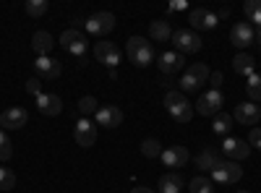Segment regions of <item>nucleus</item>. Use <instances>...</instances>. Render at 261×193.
Listing matches in <instances>:
<instances>
[{
    "instance_id": "1",
    "label": "nucleus",
    "mask_w": 261,
    "mask_h": 193,
    "mask_svg": "<svg viewBox=\"0 0 261 193\" xmlns=\"http://www.w3.org/2000/svg\"><path fill=\"white\" fill-rule=\"evenodd\" d=\"M125 52L130 58L136 68H146L151 60H154V47H151V42L144 39V37H130L125 42Z\"/></svg>"
},
{
    "instance_id": "2",
    "label": "nucleus",
    "mask_w": 261,
    "mask_h": 193,
    "mask_svg": "<svg viewBox=\"0 0 261 193\" xmlns=\"http://www.w3.org/2000/svg\"><path fill=\"white\" fill-rule=\"evenodd\" d=\"M165 110L172 115V120H178V123H188L193 118V104L186 99L183 92H167L165 94Z\"/></svg>"
},
{
    "instance_id": "3",
    "label": "nucleus",
    "mask_w": 261,
    "mask_h": 193,
    "mask_svg": "<svg viewBox=\"0 0 261 193\" xmlns=\"http://www.w3.org/2000/svg\"><path fill=\"white\" fill-rule=\"evenodd\" d=\"M209 76H212V71L204 66V63H193V66L186 68V73L180 78V89L183 92H196L199 87H204V84L209 81Z\"/></svg>"
},
{
    "instance_id": "4",
    "label": "nucleus",
    "mask_w": 261,
    "mask_h": 193,
    "mask_svg": "<svg viewBox=\"0 0 261 193\" xmlns=\"http://www.w3.org/2000/svg\"><path fill=\"white\" fill-rule=\"evenodd\" d=\"M243 178V167L238 162H230V159H222L212 170V183H222V185H230V183H238Z\"/></svg>"
},
{
    "instance_id": "5",
    "label": "nucleus",
    "mask_w": 261,
    "mask_h": 193,
    "mask_svg": "<svg viewBox=\"0 0 261 193\" xmlns=\"http://www.w3.org/2000/svg\"><path fill=\"white\" fill-rule=\"evenodd\" d=\"M84 24H86V32L89 34L105 37V34H110L115 29V16L110 11H97V13H92L89 18H86Z\"/></svg>"
},
{
    "instance_id": "6",
    "label": "nucleus",
    "mask_w": 261,
    "mask_h": 193,
    "mask_svg": "<svg viewBox=\"0 0 261 193\" xmlns=\"http://www.w3.org/2000/svg\"><path fill=\"white\" fill-rule=\"evenodd\" d=\"M222 104H225V97L220 89H212L206 94L199 97V102H196V113L204 115V118H214L217 113H222Z\"/></svg>"
},
{
    "instance_id": "7",
    "label": "nucleus",
    "mask_w": 261,
    "mask_h": 193,
    "mask_svg": "<svg viewBox=\"0 0 261 193\" xmlns=\"http://www.w3.org/2000/svg\"><path fill=\"white\" fill-rule=\"evenodd\" d=\"M60 45H63L65 52H71V55H84L86 47H89V39H86V34L79 32V29H65L60 34Z\"/></svg>"
},
{
    "instance_id": "8",
    "label": "nucleus",
    "mask_w": 261,
    "mask_h": 193,
    "mask_svg": "<svg viewBox=\"0 0 261 193\" xmlns=\"http://www.w3.org/2000/svg\"><path fill=\"white\" fill-rule=\"evenodd\" d=\"M172 45H175V50L180 55L199 52L201 50V39H199V34H196L193 29H178V32H172Z\"/></svg>"
},
{
    "instance_id": "9",
    "label": "nucleus",
    "mask_w": 261,
    "mask_h": 193,
    "mask_svg": "<svg viewBox=\"0 0 261 193\" xmlns=\"http://www.w3.org/2000/svg\"><path fill=\"white\" fill-rule=\"evenodd\" d=\"M220 152H222L230 162H241V159H248V157H251V146H248V141H243V139H225L222 146H220Z\"/></svg>"
},
{
    "instance_id": "10",
    "label": "nucleus",
    "mask_w": 261,
    "mask_h": 193,
    "mask_svg": "<svg viewBox=\"0 0 261 193\" xmlns=\"http://www.w3.org/2000/svg\"><path fill=\"white\" fill-rule=\"evenodd\" d=\"M94 58L102 63V66L115 71V66L120 63V47L115 45V42H97L94 45Z\"/></svg>"
},
{
    "instance_id": "11",
    "label": "nucleus",
    "mask_w": 261,
    "mask_h": 193,
    "mask_svg": "<svg viewBox=\"0 0 261 193\" xmlns=\"http://www.w3.org/2000/svg\"><path fill=\"white\" fill-rule=\"evenodd\" d=\"M230 39H232L235 47L246 50V47H251L253 42H256V29L248 24V21H238V24L230 29Z\"/></svg>"
},
{
    "instance_id": "12",
    "label": "nucleus",
    "mask_w": 261,
    "mask_h": 193,
    "mask_svg": "<svg viewBox=\"0 0 261 193\" xmlns=\"http://www.w3.org/2000/svg\"><path fill=\"white\" fill-rule=\"evenodd\" d=\"M73 139H76V144L84 146V149L94 146V141H97V123H92L89 118L79 120V123L73 125Z\"/></svg>"
},
{
    "instance_id": "13",
    "label": "nucleus",
    "mask_w": 261,
    "mask_h": 193,
    "mask_svg": "<svg viewBox=\"0 0 261 193\" xmlns=\"http://www.w3.org/2000/svg\"><path fill=\"white\" fill-rule=\"evenodd\" d=\"M29 120V113L24 110V107H8V110H3V115H0V125L6 128V131H18V128H24Z\"/></svg>"
},
{
    "instance_id": "14",
    "label": "nucleus",
    "mask_w": 261,
    "mask_h": 193,
    "mask_svg": "<svg viewBox=\"0 0 261 193\" xmlns=\"http://www.w3.org/2000/svg\"><path fill=\"white\" fill-rule=\"evenodd\" d=\"M188 21H191V26L193 29H201V32H209V29H214L217 26V13H212L209 8H193L191 13H188Z\"/></svg>"
},
{
    "instance_id": "15",
    "label": "nucleus",
    "mask_w": 261,
    "mask_h": 193,
    "mask_svg": "<svg viewBox=\"0 0 261 193\" xmlns=\"http://www.w3.org/2000/svg\"><path fill=\"white\" fill-rule=\"evenodd\" d=\"M232 120H238L241 125H256V123L261 120V107H258L256 102H243V104H238Z\"/></svg>"
},
{
    "instance_id": "16",
    "label": "nucleus",
    "mask_w": 261,
    "mask_h": 193,
    "mask_svg": "<svg viewBox=\"0 0 261 193\" xmlns=\"http://www.w3.org/2000/svg\"><path fill=\"white\" fill-rule=\"evenodd\" d=\"M157 66H160L162 76H175V73H180L186 68V58L180 52H165Z\"/></svg>"
},
{
    "instance_id": "17",
    "label": "nucleus",
    "mask_w": 261,
    "mask_h": 193,
    "mask_svg": "<svg viewBox=\"0 0 261 193\" xmlns=\"http://www.w3.org/2000/svg\"><path fill=\"white\" fill-rule=\"evenodd\" d=\"M94 115H97V125H102V128H118V125L123 123V113L118 110L115 104H105V107H99Z\"/></svg>"
},
{
    "instance_id": "18",
    "label": "nucleus",
    "mask_w": 261,
    "mask_h": 193,
    "mask_svg": "<svg viewBox=\"0 0 261 193\" xmlns=\"http://www.w3.org/2000/svg\"><path fill=\"white\" fill-rule=\"evenodd\" d=\"M37 107H39L42 115L55 118V115L63 113V99H60L58 94H45V92H42V94L37 97Z\"/></svg>"
},
{
    "instance_id": "19",
    "label": "nucleus",
    "mask_w": 261,
    "mask_h": 193,
    "mask_svg": "<svg viewBox=\"0 0 261 193\" xmlns=\"http://www.w3.org/2000/svg\"><path fill=\"white\" fill-rule=\"evenodd\" d=\"M188 159H191V154H188L186 146H167L165 152H162L165 167H183Z\"/></svg>"
},
{
    "instance_id": "20",
    "label": "nucleus",
    "mask_w": 261,
    "mask_h": 193,
    "mask_svg": "<svg viewBox=\"0 0 261 193\" xmlns=\"http://www.w3.org/2000/svg\"><path fill=\"white\" fill-rule=\"evenodd\" d=\"M34 71H37V76H42V78H58L60 76V71H63V66L55 60V58H37V63H34Z\"/></svg>"
},
{
    "instance_id": "21",
    "label": "nucleus",
    "mask_w": 261,
    "mask_h": 193,
    "mask_svg": "<svg viewBox=\"0 0 261 193\" xmlns=\"http://www.w3.org/2000/svg\"><path fill=\"white\" fill-rule=\"evenodd\" d=\"M53 45H55V39L50 37V32H45V29L34 32V37H32V50H34L39 58H47L50 50H53Z\"/></svg>"
},
{
    "instance_id": "22",
    "label": "nucleus",
    "mask_w": 261,
    "mask_h": 193,
    "mask_svg": "<svg viewBox=\"0 0 261 193\" xmlns=\"http://www.w3.org/2000/svg\"><path fill=\"white\" fill-rule=\"evenodd\" d=\"M220 162H222V157H220V152H217L214 146H206V149H201V152L196 154V167H201V170H214Z\"/></svg>"
},
{
    "instance_id": "23",
    "label": "nucleus",
    "mask_w": 261,
    "mask_h": 193,
    "mask_svg": "<svg viewBox=\"0 0 261 193\" xmlns=\"http://www.w3.org/2000/svg\"><path fill=\"white\" fill-rule=\"evenodd\" d=\"M149 34H151V39H154V42H167V39H172L170 21H165V18L151 21V24H149Z\"/></svg>"
},
{
    "instance_id": "24",
    "label": "nucleus",
    "mask_w": 261,
    "mask_h": 193,
    "mask_svg": "<svg viewBox=\"0 0 261 193\" xmlns=\"http://www.w3.org/2000/svg\"><path fill=\"white\" fill-rule=\"evenodd\" d=\"M186 185V180L178 173H165L160 178V193H180Z\"/></svg>"
},
{
    "instance_id": "25",
    "label": "nucleus",
    "mask_w": 261,
    "mask_h": 193,
    "mask_svg": "<svg viewBox=\"0 0 261 193\" xmlns=\"http://www.w3.org/2000/svg\"><path fill=\"white\" fill-rule=\"evenodd\" d=\"M253 66H256V60H253V55H248V52L235 55V60H232V71H235L238 76H246V78L253 73Z\"/></svg>"
},
{
    "instance_id": "26",
    "label": "nucleus",
    "mask_w": 261,
    "mask_h": 193,
    "mask_svg": "<svg viewBox=\"0 0 261 193\" xmlns=\"http://www.w3.org/2000/svg\"><path fill=\"white\" fill-rule=\"evenodd\" d=\"M232 115H227V113H217L214 118H212V131L217 133V136H227L230 131H232Z\"/></svg>"
},
{
    "instance_id": "27",
    "label": "nucleus",
    "mask_w": 261,
    "mask_h": 193,
    "mask_svg": "<svg viewBox=\"0 0 261 193\" xmlns=\"http://www.w3.org/2000/svg\"><path fill=\"white\" fill-rule=\"evenodd\" d=\"M243 13H246V18H248L251 26H253V24H256V29L261 26V0H246Z\"/></svg>"
},
{
    "instance_id": "28",
    "label": "nucleus",
    "mask_w": 261,
    "mask_h": 193,
    "mask_svg": "<svg viewBox=\"0 0 261 193\" xmlns=\"http://www.w3.org/2000/svg\"><path fill=\"white\" fill-rule=\"evenodd\" d=\"M162 144L157 141V139H144L141 141V154L146 157V159H157V157H162Z\"/></svg>"
},
{
    "instance_id": "29",
    "label": "nucleus",
    "mask_w": 261,
    "mask_h": 193,
    "mask_svg": "<svg viewBox=\"0 0 261 193\" xmlns=\"http://www.w3.org/2000/svg\"><path fill=\"white\" fill-rule=\"evenodd\" d=\"M246 94H248V99L251 102H261V76H256V73H251L248 76V84H246Z\"/></svg>"
},
{
    "instance_id": "30",
    "label": "nucleus",
    "mask_w": 261,
    "mask_h": 193,
    "mask_svg": "<svg viewBox=\"0 0 261 193\" xmlns=\"http://www.w3.org/2000/svg\"><path fill=\"white\" fill-rule=\"evenodd\" d=\"M188 190H191V193H214V183H212L209 178L199 175V178H193V180L188 183Z\"/></svg>"
},
{
    "instance_id": "31",
    "label": "nucleus",
    "mask_w": 261,
    "mask_h": 193,
    "mask_svg": "<svg viewBox=\"0 0 261 193\" xmlns=\"http://www.w3.org/2000/svg\"><path fill=\"white\" fill-rule=\"evenodd\" d=\"M47 0H27V13L32 16V18H42L47 13Z\"/></svg>"
},
{
    "instance_id": "32",
    "label": "nucleus",
    "mask_w": 261,
    "mask_h": 193,
    "mask_svg": "<svg viewBox=\"0 0 261 193\" xmlns=\"http://www.w3.org/2000/svg\"><path fill=\"white\" fill-rule=\"evenodd\" d=\"M11 157H13V144L8 141L3 128H0V162H8Z\"/></svg>"
},
{
    "instance_id": "33",
    "label": "nucleus",
    "mask_w": 261,
    "mask_h": 193,
    "mask_svg": "<svg viewBox=\"0 0 261 193\" xmlns=\"http://www.w3.org/2000/svg\"><path fill=\"white\" fill-rule=\"evenodd\" d=\"M11 188H16V175H13V170L0 167V190H11Z\"/></svg>"
},
{
    "instance_id": "34",
    "label": "nucleus",
    "mask_w": 261,
    "mask_h": 193,
    "mask_svg": "<svg viewBox=\"0 0 261 193\" xmlns=\"http://www.w3.org/2000/svg\"><path fill=\"white\" fill-rule=\"evenodd\" d=\"M99 107H97V99L94 97H81L79 99V113L81 115H92V113H97Z\"/></svg>"
},
{
    "instance_id": "35",
    "label": "nucleus",
    "mask_w": 261,
    "mask_h": 193,
    "mask_svg": "<svg viewBox=\"0 0 261 193\" xmlns=\"http://www.w3.org/2000/svg\"><path fill=\"white\" fill-rule=\"evenodd\" d=\"M27 92H29L32 97H39V94H42V84H39V78H29V81H27Z\"/></svg>"
},
{
    "instance_id": "36",
    "label": "nucleus",
    "mask_w": 261,
    "mask_h": 193,
    "mask_svg": "<svg viewBox=\"0 0 261 193\" xmlns=\"http://www.w3.org/2000/svg\"><path fill=\"white\" fill-rule=\"evenodd\" d=\"M248 146L261 149V128H251V133H248Z\"/></svg>"
},
{
    "instance_id": "37",
    "label": "nucleus",
    "mask_w": 261,
    "mask_h": 193,
    "mask_svg": "<svg viewBox=\"0 0 261 193\" xmlns=\"http://www.w3.org/2000/svg\"><path fill=\"white\" fill-rule=\"evenodd\" d=\"M209 81H212V89H220V84H222V73H220V71H214V73L209 76Z\"/></svg>"
},
{
    "instance_id": "38",
    "label": "nucleus",
    "mask_w": 261,
    "mask_h": 193,
    "mask_svg": "<svg viewBox=\"0 0 261 193\" xmlns=\"http://www.w3.org/2000/svg\"><path fill=\"white\" fill-rule=\"evenodd\" d=\"M130 193H154V190H151V188H146V185H136V188L130 190Z\"/></svg>"
},
{
    "instance_id": "39",
    "label": "nucleus",
    "mask_w": 261,
    "mask_h": 193,
    "mask_svg": "<svg viewBox=\"0 0 261 193\" xmlns=\"http://www.w3.org/2000/svg\"><path fill=\"white\" fill-rule=\"evenodd\" d=\"M253 45H258V50H261V26L256 29V42H253Z\"/></svg>"
},
{
    "instance_id": "40",
    "label": "nucleus",
    "mask_w": 261,
    "mask_h": 193,
    "mask_svg": "<svg viewBox=\"0 0 261 193\" xmlns=\"http://www.w3.org/2000/svg\"><path fill=\"white\" fill-rule=\"evenodd\" d=\"M162 87H172V78L170 76H162Z\"/></svg>"
},
{
    "instance_id": "41",
    "label": "nucleus",
    "mask_w": 261,
    "mask_h": 193,
    "mask_svg": "<svg viewBox=\"0 0 261 193\" xmlns=\"http://www.w3.org/2000/svg\"><path fill=\"white\" fill-rule=\"evenodd\" d=\"M238 193H248V190H238Z\"/></svg>"
}]
</instances>
